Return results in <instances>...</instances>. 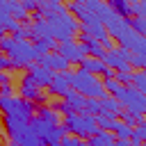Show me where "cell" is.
<instances>
[{
    "label": "cell",
    "mask_w": 146,
    "mask_h": 146,
    "mask_svg": "<svg viewBox=\"0 0 146 146\" xmlns=\"http://www.w3.org/2000/svg\"><path fill=\"white\" fill-rule=\"evenodd\" d=\"M0 50L7 52V59L11 62V68H27V66L36 64L39 57H41L30 41H14L11 36L0 39Z\"/></svg>",
    "instance_id": "cell-1"
},
{
    "label": "cell",
    "mask_w": 146,
    "mask_h": 146,
    "mask_svg": "<svg viewBox=\"0 0 146 146\" xmlns=\"http://www.w3.org/2000/svg\"><path fill=\"white\" fill-rule=\"evenodd\" d=\"M5 132L9 137V146H46L43 139L30 128V121L5 116Z\"/></svg>",
    "instance_id": "cell-2"
},
{
    "label": "cell",
    "mask_w": 146,
    "mask_h": 146,
    "mask_svg": "<svg viewBox=\"0 0 146 146\" xmlns=\"http://www.w3.org/2000/svg\"><path fill=\"white\" fill-rule=\"evenodd\" d=\"M46 21V27H48V36L57 43H64V41H71L75 32H80V23L68 14V11H62V14H50L43 18Z\"/></svg>",
    "instance_id": "cell-3"
},
{
    "label": "cell",
    "mask_w": 146,
    "mask_h": 146,
    "mask_svg": "<svg viewBox=\"0 0 146 146\" xmlns=\"http://www.w3.org/2000/svg\"><path fill=\"white\" fill-rule=\"evenodd\" d=\"M71 89L78 91L80 96L84 98H96V100H103L107 98V91L103 89V82L91 75V73H84V71H71V80H68Z\"/></svg>",
    "instance_id": "cell-4"
},
{
    "label": "cell",
    "mask_w": 146,
    "mask_h": 146,
    "mask_svg": "<svg viewBox=\"0 0 146 146\" xmlns=\"http://www.w3.org/2000/svg\"><path fill=\"white\" fill-rule=\"evenodd\" d=\"M66 132H71L73 137L78 139H89L98 132V125H96V119L89 116V114H64V125H62Z\"/></svg>",
    "instance_id": "cell-5"
},
{
    "label": "cell",
    "mask_w": 146,
    "mask_h": 146,
    "mask_svg": "<svg viewBox=\"0 0 146 146\" xmlns=\"http://www.w3.org/2000/svg\"><path fill=\"white\" fill-rule=\"evenodd\" d=\"M112 98H114L125 112H132V114H137V116H144V112H146V96L139 94L135 87H121Z\"/></svg>",
    "instance_id": "cell-6"
},
{
    "label": "cell",
    "mask_w": 146,
    "mask_h": 146,
    "mask_svg": "<svg viewBox=\"0 0 146 146\" xmlns=\"http://www.w3.org/2000/svg\"><path fill=\"white\" fill-rule=\"evenodd\" d=\"M30 128L43 139L46 146H59V139L66 135V130H64L62 125H50V123H46V121H41V119H36V116L30 119Z\"/></svg>",
    "instance_id": "cell-7"
},
{
    "label": "cell",
    "mask_w": 146,
    "mask_h": 146,
    "mask_svg": "<svg viewBox=\"0 0 146 146\" xmlns=\"http://www.w3.org/2000/svg\"><path fill=\"white\" fill-rule=\"evenodd\" d=\"M119 41V48H123L125 52H139V55H146V39L141 34H137L135 30H130V25L116 36Z\"/></svg>",
    "instance_id": "cell-8"
},
{
    "label": "cell",
    "mask_w": 146,
    "mask_h": 146,
    "mask_svg": "<svg viewBox=\"0 0 146 146\" xmlns=\"http://www.w3.org/2000/svg\"><path fill=\"white\" fill-rule=\"evenodd\" d=\"M100 62L110 68V71H114V73H119V71H130V66H128V52L123 50V48H112V50H107L103 57H100Z\"/></svg>",
    "instance_id": "cell-9"
},
{
    "label": "cell",
    "mask_w": 146,
    "mask_h": 146,
    "mask_svg": "<svg viewBox=\"0 0 146 146\" xmlns=\"http://www.w3.org/2000/svg\"><path fill=\"white\" fill-rule=\"evenodd\" d=\"M55 52L57 55H62L68 64H80L84 57H87V52H84V48H82V43H78V41H64V43H59L57 48H55Z\"/></svg>",
    "instance_id": "cell-10"
},
{
    "label": "cell",
    "mask_w": 146,
    "mask_h": 146,
    "mask_svg": "<svg viewBox=\"0 0 146 146\" xmlns=\"http://www.w3.org/2000/svg\"><path fill=\"white\" fill-rule=\"evenodd\" d=\"M21 98L36 105V103H43V100H46V94L30 80V75H25V78L21 80Z\"/></svg>",
    "instance_id": "cell-11"
},
{
    "label": "cell",
    "mask_w": 146,
    "mask_h": 146,
    "mask_svg": "<svg viewBox=\"0 0 146 146\" xmlns=\"http://www.w3.org/2000/svg\"><path fill=\"white\" fill-rule=\"evenodd\" d=\"M36 64H41L43 68H48V71H52V73L68 71V62H66L62 55H57V52H46V55H41Z\"/></svg>",
    "instance_id": "cell-12"
},
{
    "label": "cell",
    "mask_w": 146,
    "mask_h": 146,
    "mask_svg": "<svg viewBox=\"0 0 146 146\" xmlns=\"http://www.w3.org/2000/svg\"><path fill=\"white\" fill-rule=\"evenodd\" d=\"M27 75H30V80L39 87V89H43V87H48L50 82H52V71H48V68H43L41 64H32V66H27Z\"/></svg>",
    "instance_id": "cell-13"
},
{
    "label": "cell",
    "mask_w": 146,
    "mask_h": 146,
    "mask_svg": "<svg viewBox=\"0 0 146 146\" xmlns=\"http://www.w3.org/2000/svg\"><path fill=\"white\" fill-rule=\"evenodd\" d=\"M80 66H82L80 71H84V73H91V75H96V78H98V75H105V78H114V73H112V71H110V68H107V66H105L100 59H94V57H84V59L80 62Z\"/></svg>",
    "instance_id": "cell-14"
},
{
    "label": "cell",
    "mask_w": 146,
    "mask_h": 146,
    "mask_svg": "<svg viewBox=\"0 0 146 146\" xmlns=\"http://www.w3.org/2000/svg\"><path fill=\"white\" fill-rule=\"evenodd\" d=\"M68 80H71V71H62V73H55V75H52V82L48 84V89H50L55 96H64V94L71 89Z\"/></svg>",
    "instance_id": "cell-15"
},
{
    "label": "cell",
    "mask_w": 146,
    "mask_h": 146,
    "mask_svg": "<svg viewBox=\"0 0 146 146\" xmlns=\"http://www.w3.org/2000/svg\"><path fill=\"white\" fill-rule=\"evenodd\" d=\"M62 11H66V5H62L59 0H36V14L41 18L50 14H62Z\"/></svg>",
    "instance_id": "cell-16"
},
{
    "label": "cell",
    "mask_w": 146,
    "mask_h": 146,
    "mask_svg": "<svg viewBox=\"0 0 146 146\" xmlns=\"http://www.w3.org/2000/svg\"><path fill=\"white\" fill-rule=\"evenodd\" d=\"M18 25H21V23H18L16 18H11V14H9L7 0H0V27H2L5 32H16Z\"/></svg>",
    "instance_id": "cell-17"
},
{
    "label": "cell",
    "mask_w": 146,
    "mask_h": 146,
    "mask_svg": "<svg viewBox=\"0 0 146 146\" xmlns=\"http://www.w3.org/2000/svg\"><path fill=\"white\" fill-rule=\"evenodd\" d=\"M62 98H64V103L68 105V110H71V112H75V114H82V110H84V100H87L84 96H80L78 91L68 89V91H66Z\"/></svg>",
    "instance_id": "cell-18"
},
{
    "label": "cell",
    "mask_w": 146,
    "mask_h": 146,
    "mask_svg": "<svg viewBox=\"0 0 146 146\" xmlns=\"http://www.w3.org/2000/svg\"><path fill=\"white\" fill-rule=\"evenodd\" d=\"M123 112V107L114 100V98H103L100 100V114H107V116H112V119H119V114Z\"/></svg>",
    "instance_id": "cell-19"
},
{
    "label": "cell",
    "mask_w": 146,
    "mask_h": 146,
    "mask_svg": "<svg viewBox=\"0 0 146 146\" xmlns=\"http://www.w3.org/2000/svg\"><path fill=\"white\" fill-rule=\"evenodd\" d=\"M36 119H41V121H46L50 125H59V112L52 110V107H48V105L36 107Z\"/></svg>",
    "instance_id": "cell-20"
},
{
    "label": "cell",
    "mask_w": 146,
    "mask_h": 146,
    "mask_svg": "<svg viewBox=\"0 0 146 146\" xmlns=\"http://www.w3.org/2000/svg\"><path fill=\"white\" fill-rule=\"evenodd\" d=\"M110 5V9L119 16V18H132V14H130V0H110L107 2Z\"/></svg>",
    "instance_id": "cell-21"
},
{
    "label": "cell",
    "mask_w": 146,
    "mask_h": 146,
    "mask_svg": "<svg viewBox=\"0 0 146 146\" xmlns=\"http://www.w3.org/2000/svg\"><path fill=\"white\" fill-rule=\"evenodd\" d=\"M80 39H82V48H84V52H87V55H91L94 59H100V57L105 55V50H103V46H100L98 41L87 39V36H80Z\"/></svg>",
    "instance_id": "cell-22"
},
{
    "label": "cell",
    "mask_w": 146,
    "mask_h": 146,
    "mask_svg": "<svg viewBox=\"0 0 146 146\" xmlns=\"http://www.w3.org/2000/svg\"><path fill=\"white\" fill-rule=\"evenodd\" d=\"M87 146H114V135L105 132V130H98L94 137H89Z\"/></svg>",
    "instance_id": "cell-23"
},
{
    "label": "cell",
    "mask_w": 146,
    "mask_h": 146,
    "mask_svg": "<svg viewBox=\"0 0 146 146\" xmlns=\"http://www.w3.org/2000/svg\"><path fill=\"white\" fill-rule=\"evenodd\" d=\"M94 119H96L98 130H105V132H114V128H116V123H119V119H112V116H107V114H96Z\"/></svg>",
    "instance_id": "cell-24"
},
{
    "label": "cell",
    "mask_w": 146,
    "mask_h": 146,
    "mask_svg": "<svg viewBox=\"0 0 146 146\" xmlns=\"http://www.w3.org/2000/svg\"><path fill=\"white\" fill-rule=\"evenodd\" d=\"M34 50L39 52V55H46V52H55V48H57V43L52 41V39H34Z\"/></svg>",
    "instance_id": "cell-25"
},
{
    "label": "cell",
    "mask_w": 146,
    "mask_h": 146,
    "mask_svg": "<svg viewBox=\"0 0 146 146\" xmlns=\"http://www.w3.org/2000/svg\"><path fill=\"white\" fill-rule=\"evenodd\" d=\"M128 66H130V71H132V68H135V71H144V66H146V55L128 52Z\"/></svg>",
    "instance_id": "cell-26"
},
{
    "label": "cell",
    "mask_w": 146,
    "mask_h": 146,
    "mask_svg": "<svg viewBox=\"0 0 146 146\" xmlns=\"http://www.w3.org/2000/svg\"><path fill=\"white\" fill-rule=\"evenodd\" d=\"M130 87H135L139 94L146 91V73L144 71H135L132 73V80H130Z\"/></svg>",
    "instance_id": "cell-27"
},
{
    "label": "cell",
    "mask_w": 146,
    "mask_h": 146,
    "mask_svg": "<svg viewBox=\"0 0 146 146\" xmlns=\"http://www.w3.org/2000/svg\"><path fill=\"white\" fill-rule=\"evenodd\" d=\"M144 137H146V123H137L130 130V144H141Z\"/></svg>",
    "instance_id": "cell-28"
},
{
    "label": "cell",
    "mask_w": 146,
    "mask_h": 146,
    "mask_svg": "<svg viewBox=\"0 0 146 146\" xmlns=\"http://www.w3.org/2000/svg\"><path fill=\"white\" fill-rule=\"evenodd\" d=\"M119 116H121L119 121H121V123H125V125H130V128H135L137 123H144V116H137V114H132V112H125V110H123Z\"/></svg>",
    "instance_id": "cell-29"
},
{
    "label": "cell",
    "mask_w": 146,
    "mask_h": 146,
    "mask_svg": "<svg viewBox=\"0 0 146 146\" xmlns=\"http://www.w3.org/2000/svg\"><path fill=\"white\" fill-rule=\"evenodd\" d=\"M82 114H89V116L100 114V100H96V98H87V100H84V110H82Z\"/></svg>",
    "instance_id": "cell-30"
},
{
    "label": "cell",
    "mask_w": 146,
    "mask_h": 146,
    "mask_svg": "<svg viewBox=\"0 0 146 146\" xmlns=\"http://www.w3.org/2000/svg\"><path fill=\"white\" fill-rule=\"evenodd\" d=\"M130 130H132L130 125H125V123H121V121H119L112 135H114V139H123V141H130Z\"/></svg>",
    "instance_id": "cell-31"
},
{
    "label": "cell",
    "mask_w": 146,
    "mask_h": 146,
    "mask_svg": "<svg viewBox=\"0 0 146 146\" xmlns=\"http://www.w3.org/2000/svg\"><path fill=\"white\" fill-rule=\"evenodd\" d=\"M130 14L137 18H146V2L141 0H130Z\"/></svg>",
    "instance_id": "cell-32"
},
{
    "label": "cell",
    "mask_w": 146,
    "mask_h": 146,
    "mask_svg": "<svg viewBox=\"0 0 146 146\" xmlns=\"http://www.w3.org/2000/svg\"><path fill=\"white\" fill-rule=\"evenodd\" d=\"M128 25H130V30H135L137 34H146V18H137V16H132V18H128Z\"/></svg>",
    "instance_id": "cell-33"
},
{
    "label": "cell",
    "mask_w": 146,
    "mask_h": 146,
    "mask_svg": "<svg viewBox=\"0 0 146 146\" xmlns=\"http://www.w3.org/2000/svg\"><path fill=\"white\" fill-rule=\"evenodd\" d=\"M59 146H87V141H84V139H78V137H73V135H64V137L59 139Z\"/></svg>",
    "instance_id": "cell-34"
},
{
    "label": "cell",
    "mask_w": 146,
    "mask_h": 146,
    "mask_svg": "<svg viewBox=\"0 0 146 146\" xmlns=\"http://www.w3.org/2000/svg\"><path fill=\"white\" fill-rule=\"evenodd\" d=\"M21 7H23L25 11H36V0H23Z\"/></svg>",
    "instance_id": "cell-35"
},
{
    "label": "cell",
    "mask_w": 146,
    "mask_h": 146,
    "mask_svg": "<svg viewBox=\"0 0 146 146\" xmlns=\"http://www.w3.org/2000/svg\"><path fill=\"white\" fill-rule=\"evenodd\" d=\"M5 68H11V62L7 59V55H0V73H2Z\"/></svg>",
    "instance_id": "cell-36"
},
{
    "label": "cell",
    "mask_w": 146,
    "mask_h": 146,
    "mask_svg": "<svg viewBox=\"0 0 146 146\" xmlns=\"http://www.w3.org/2000/svg\"><path fill=\"white\" fill-rule=\"evenodd\" d=\"M0 96H11V84H5V87H0Z\"/></svg>",
    "instance_id": "cell-37"
},
{
    "label": "cell",
    "mask_w": 146,
    "mask_h": 146,
    "mask_svg": "<svg viewBox=\"0 0 146 146\" xmlns=\"http://www.w3.org/2000/svg\"><path fill=\"white\" fill-rule=\"evenodd\" d=\"M5 84H9V75L7 73H0V87H5Z\"/></svg>",
    "instance_id": "cell-38"
},
{
    "label": "cell",
    "mask_w": 146,
    "mask_h": 146,
    "mask_svg": "<svg viewBox=\"0 0 146 146\" xmlns=\"http://www.w3.org/2000/svg\"><path fill=\"white\" fill-rule=\"evenodd\" d=\"M2 36H5V30H2V27H0V39H2Z\"/></svg>",
    "instance_id": "cell-39"
},
{
    "label": "cell",
    "mask_w": 146,
    "mask_h": 146,
    "mask_svg": "<svg viewBox=\"0 0 146 146\" xmlns=\"http://www.w3.org/2000/svg\"><path fill=\"white\" fill-rule=\"evenodd\" d=\"M130 146H141V144H130Z\"/></svg>",
    "instance_id": "cell-40"
}]
</instances>
